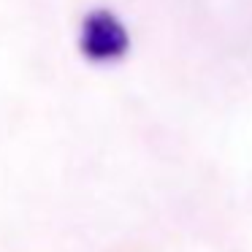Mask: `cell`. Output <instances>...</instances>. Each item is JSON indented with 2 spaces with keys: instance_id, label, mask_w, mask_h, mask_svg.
Instances as JSON below:
<instances>
[{
  "instance_id": "cell-1",
  "label": "cell",
  "mask_w": 252,
  "mask_h": 252,
  "mask_svg": "<svg viewBox=\"0 0 252 252\" xmlns=\"http://www.w3.org/2000/svg\"><path fill=\"white\" fill-rule=\"evenodd\" d=\"M130 49V33L109 8H95L84 17L79 30V52L90 63H117Z\"/></svg>"
}]
</instances>
